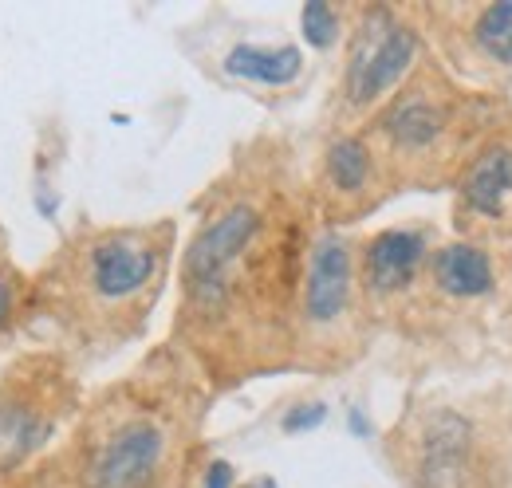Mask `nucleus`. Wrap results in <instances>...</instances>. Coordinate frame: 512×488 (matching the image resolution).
I'll use <instances>...</instances> for the list:
<instances>
[{"instance_id": "obj_1", "label": "nucleus", "mask_w": 512, "mask_h": 488, "mask_svg": "<svg viewBox=\"0 0 512 488\" xmlns=\"http://www.w3.org/2000/svg\"><path fill=\"white\" fill-rule=\"evenodd\" d=\"M256 233H260V213L245 201L229 205L217 221H209L186 252V288L193 296L217 300L225 292V280H229L233 264L253 244Z\"/></svg>"}, {"instance_id": "obj_2", "label": "nucleus", "mask_w": 512, "mask_h": 488, "mask_svg": "<svg viewBox=\"0 0 512 488\" xmlns=\"http://www.w3.org/2000/svg\"><path fill=\"white\" fill-rule=\"evenodd\" d=\"M414 32L394 24L386 12L367 16L363 24V36L355 40V52H351V67H347V99L355 107H367L383 95L386 87H394L402 79V71L414 60Z\"/></svg>"}, {"instance_id": "obj_3", "label": "nucleus", "mask_w": 512, "mask_h": 488, "mask_svg": "<svg viewBox=\"0 0 512 488\" xmlns=\"http://www.w3.org/2000/svg\"><path fill=\"white\" fill-rule=\"evenodd\" d=\"M162 429L150 422H134V426L119 429L95 457L91 465V485L95 488H142L158 461H162Z\"/></svg>"}, {"instance_id": "obj_4", "label": "nucleus", "mask_w": 512, "mask_h": 488, "mask_svg": "<svg viewBox=\"0 0 512 488\" xmlns=\"http://www.w3.org/2000/svg\"><path fill=\"white\" fill-rule=\"evenodd\" d=\"M347 296H351V252L339 237H323L312 252L304 311L312 323H331L347 307Z\"/></svg>"}, {"instance_id": "obj_5", "label": "nucleus", "mask_w": 512, "mask_h": 488, "mask_svg": "<svg viewBox=\"0 0 512 488\" xmlns=\"http://www.w3.org/2000/svg\"><path fill=\"white\" fill-rule=\"evenodd\" d=\"M154 264H158L154 248L130 241V237H111L91 252V284L99 296L123 300L154 276Z\"/></svg>"}, {"instance_id": "obj_6", "label": "nucleus", "mask_w": 512, "mask_h": 488, "mask_svg": "<svg viewBox=\"0 0 512 488\" xmlns=\"http://www.w3.org/2000/svg\"><path fill=\"white\" fill-rule=\"evenodd\" d=\"M422 233L414 229H390L379 233L367 248V284L375 292H398L402 284H410L418 260H422Z\"/></svg>"}, {"instance_id": "obj_7", "label": "nucleus", "mask_w": 512, "mask_h": 488, "mask_svg": "<svg viewBox=\"0 0 512 488\" xmlns=\"http://www.w3.org/2000/svg\"><path fill=\"white\" fill-rule=\"evenodd\" d=\"M446 126H449V111L438 99H430V95H402L383 115L386 138L398 142V146H406V150L434 146Z\"/></svg>"}, {"instance_id": "obj_8", "label": "nucleus", "mask_w": 512, "mask_h": 488, "mask_svg": "<svg viewBox=\"0 0 512 488\" xmlns=\"http://www.w3.org/2000/svg\"><path fill=\"white\" fill-rule=\"evenodd\" d=\"M512 193V150L509 146H489L473 158V166L465 170V182H461V197L473 213H501L505 197Z\"/></svg>"}, {"instance_id": "obj_9", "label": "nucleus", "mask_w": 512, "mask_h": 488, "mask_svg": "<svg viewBox=\"0 0 512 488\" xmlns=\"http://www.w3.org/2000/svg\"><path fill=\"white\" fill-rule=\"evenodd\" d=\"M465 445H469V429L457 422L453 414H442L430 437H426V457H422V473L430 488H457L461 485V469H465Z\"/></svg>"}, {"instance_id": "obj_10", "label": "nucleus", "mask_w": 512, "mask_h": 488, "mask_svg": "<svg viewBox=\"0 0 512 488\" xmlns=\"http://www.w3.org/2000/svg\"><path fill=\"white\" fill-rule=\"evenodd\" d=\"M304 56L300 48L284 44V48H256V44H237L225 56V71L237 79H253V83H268V87H284L300 75Z\"/></svg>"}, {"instance_id": "obj_11", "label": "nucleus", "mask_w": 512, "mask_h": 488, "mask_svg": "<svg viewBox=\"0 0 512 488\" xmlns=\"http://www.w3.org/2000/svg\"><path fill=\"white\" fill-rule=\"evenodd\" d=\"M434 276L449 296H485L493 288V264L473 244H449L434 260Z\"/></svg>"}, {"instance_id": "obj_12", "label": "nucleus", "mask_w": 512, "mask_h": 488, "mask_svg": "<svg viewBox=\"0 0 512 488\" xmlns=\"http://www.w3.org/2000/svg\"><path fill=\"white\" fill-rule=\"evenodd\" d=\"M40 437H44V422L32 406H20V402L0 406V465L20 461L28 449H36Z\"/></svg>"}, {"instance_id": "obj_13", "label": "nucleus", "mask_w": 512, "mask_h": 488, "mask_svg": "<svg viewBox=\"0 0 512 488\" xmlns=\"http://www.w3.org/2000/svg\"><path fill=\"white\" fill-rule=\"evenodd\" d=\"M327 178L343 193H359L371 178V154L359 138H339L327 150Z\"/></svg>"}, {"instance_id": "obj_14", "label": "nucleus", "mask_w": 512, "mask_h": 488, "mask_svg": "<svg viewBox=\"0 0 512 488\" xmlns=\"http://www.w3.org/2000/svg\"><path fill=\"white\" fill-rule=\"evenodd\" d=\"M481 52L497 63H512V0L505 4H493L481 12L477 28H473Z\"/></svg>"}, {"instance_id": "obj_15", "label": "nucleus", "mask_w": 512, "mask_h": 488, "mask_svg": "<svg viewBox=\"0 0 512 488\" xmlns=\"http://www.w3.org/2000/svg\"><path fill=\"white\" fill-rule=\"evenodd\" d=\"M304 36H308V44L312 48H327L335 36H339V16L327 8V4H320V0H312V4H304Z\"/></svg>"}, {"instance_id": "obj_16", "label": "nucleus", "mask_w": 512, "mask_h": 488, "mask_svg": "<svg viewBox=\"0 0 512 488\" xmlns=\"http://www.w3.org/2000/svg\"><path fill=\"white\" fill-rule=\"evenodd\" d=\"M323 414H327V406H320V402H312V406H300V410H292V414L284 418V429H288V433H300V429L320 426Z\"/></svg>"}, {"instance_id": "obj_17", "label": "nucleus", "mask_w": 512, "mask_h": 488, "mask_svg": "<svg viewBox=\"0 0 512 488\" xmlns=\"http://www.w3.org/2000/svg\"><path fill=\"white\" fill-rule=\"evenodd\" d=\"M205 488H233V469L225 461H213L205 473Z\"/></svg>"}, {"instance_id": "obj_18", "label": "nucleus", "mask_w": 512, "mask_h": 488, "mask_svg": "<svg viewBox=\"0 0 512 488\" xmlns=\"http://www.w3.org/2000/svg\"><path fill=\"white\" fill-rule=\"evenodd\" d=\"M8 304H12V288H8V280H0V323L8 319Z\"/></svg>"}, {"instance_id": "obj_19", "label": "nucleus", "mask_w": 512, "mask_h": 488, "mask_svg": "<svg viewBox=\"0 0 512 488\" xmlns=\"http://www.w3.org/2000/svg\"><path fill=\"white\" fill-rule=\"evenodd\" d=\"M245 488H280V485H276L272 477H256V481H249Z\"/></svg>"}]
</instances>
